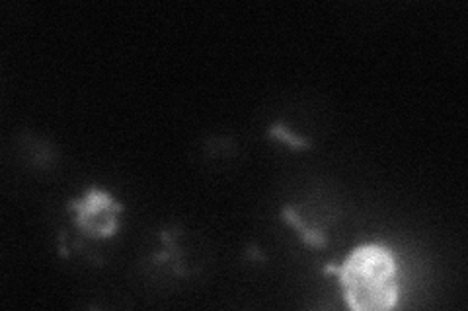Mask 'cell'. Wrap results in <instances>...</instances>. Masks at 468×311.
Returning <instances> with one entry per match:
<instances>
[{
	"mask_svg": "<svg viewBox=\"0 0 468 311\" xmlns=\"http://www.w3.org/2000/svg\"><path fill=\"white\" fill-rule=\"evenodd\" d=\"M342 286L351 307L388 309L397 302V269L385 247H361L340 266Z\"/></svg>",
	"mask_w": 468,
	"mask_h": 311,
	"instance_id": "obj_1",
	"label": "cell"
},
{
	"mask_svg": "<svg viewBox=\"0 0 468 311\" xmlns=\"http://www.w3.org/2000/svg\"><path fill=\"white\" fill-rule=\"evenodd\" d=\"M70 209L75 211V222L80 232L92 238H110L117 228V214L122 206L108 192L90 191L84 199L70 202Z\"/></svg>",
	"mask_w": 468,
	"mask_h": 311,
	"instance_id": "obj_2",
	"label": "cell"
}]
</instances>
